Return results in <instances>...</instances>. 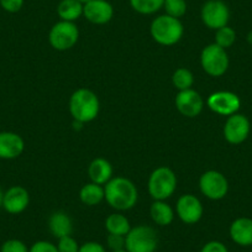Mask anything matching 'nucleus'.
<instances>
[{"label":"nucleus","instance_id":"nucleus-21","mask_svg":"<svg viewBox=\"0 0 252 252\" xmlns=\"http://www.w3.org/2000/svg\"><path fill=\"white\" fill-rule=\"evenodd\" d=\"M79 199L83 204L88 205V207H94L98 205L105 199V192H104V186H99V184L87 183L79 190Z\"/></svg>","mask_w":252,"mask_h":252},{"label":"nucleus","instance_id":"nucleus-29","mask_svg":"<svg viewBox=\"0 0 252 252\" xmlns=\"http://www.w3.org/2000/svg\"><path fill=\"white\" fill-rule=\"evenodd\" d=\"M30 247L26 246V244L21 240L10 239L3 242L0 247V252H29Z\"/></svg>","mask_w":252,"mask_h":252},{"label":"nucleus","instance_id":"nucleus-18","mask_svg":"<svg viewBox=\"0 0 252 252\" xmlns=\"http://www.w3.org/2000/svg\"><path fill=\"white\" fill-rule=\"evenodd\" d=\"M48 230L56 239L68 236L73 232V222L66 212L58 210L51 214L48 219Z\"/></svg>","mask_w":252,"mask_h":252},{"label":"nucleus","instance_id":"nucleus-16","mask_svg":"<svg viewBox=\"0 0 252 252\" xmlns=\"http://www.w3.org/2000/svg\"><path fill=\"white\" fill-rule=\"evenodd\" d=\"M25 150V141L19 134L13 131L0 132V158L15 159Z\"/></svg>","mask_w":252,"mask_h":252},{"label":"nucleus","instance_id":"nucleus-27","mask_svg":"<svg viewBox=\"0 0 252 252\" xmlns=\"http://www.w3.org/2000/svg\"><path fill=\"white\" fill-rule=\"evenodd\" d=\"M163 9L167 15L181 19L187 13V1L186 0H164Z\"/></svg>","mask_w":252,"mask_h":252},{"label":"nucleus","instance_id":"nucleus-35","mask_svg":"<svg viewBox=\"0 0 252 252\" xmlns=\"http://www.w3.org/2000/svg\"><path fill=\"white\" fill-rule=\"evenodd\" d=\"M3 190H1V188H0V208H3Z\"/></svg>","mask_w":252,"mask_h":252},{"label":"nucleus","instance_id":"nucleus-23","mask_svg":"<svg viewBox=\"0 0 252 252\" xmlns=\"http://www.w3.org/2000/svg\"><path fill=\"white\" fill-rule=\"evenodd\" d=\"M105 229L108 234L126 236L131 230L129 219L121 213H113L105 219Z\"/></svg>","mask_w":252,"mask_h":252},{"label":"nucleus","instance_id":"nucleus-37","mask_svg":"<svg viewBox=\"0 0 252 252\" xmlns=\"http://www.w3.org/2000/svg\"><path fill=\"white\" fill-rule=\"evenodd\" d=\"M79 3H82L84 5V4H87V3H89V1H91V0H78Z\"/></svg>","mask_w":252,"mask_h":252},{"label":"nucleus","instance_id":"nucleus-25","mask_svg":"<svg viewBox=\"0 0 252 252\" xmlns=\"http://www.w3.org/2000/svg\"><path fill=\"white\" fill-rule=\"evenodd\" d=\"M172 83H173L174 88L181 91H187V89H190L194 84V76L188 68H181L176 69L172 76Z\"/></svg>","mask_w":252,"mask_h":252},{"label":"nucleus","instance_id":"nucleus-6","mask_svg":"<svg viewBox=\"0 0 252 252\" xmlns=\"http://www.w3.org/2000/svg\"><path fill=\"white\" fill-rule=\"evenodd\" d=\"M200 64L208 76L215 78L224 76L229 68V56L226 50L217 43L205 46L200 53Z\"/></svg>","mask_w":252,"mask_h":252},{"label":"nucleus","instance_id":"nucleus-13","mask_svg":"<svg viewBox=\"0 0 252 252\" xmlns=\"http://www.w3.org/2000/svg\"><path fill=\"white\" fill-rule=\"evenodd\" d=\"M176 108L186 118H197L204 108V100L194 89L181 91L176 95Z\"/></svg>","mask_w":252,"mask_h":252},{"label":"nucleus","instance_id":"nucleus-9","mask_svg":"<svg viewBox=\"0 0 252 252\" xmlns=\"http://www.w3.org/2000/svg\"><path fill=\"white\" fill-rule=\"evenodd\" d=\"M200 19L210 30L224 28L230 20L229 6L222 0H208L202 6Z\"/></svg>","mask_w":252,"mask_h":252},{"label":"nucleus","instance_id":"nucleus-11","mask_svg":"<svg viewBox=\"0 0 252 252\" xmlns=\"http://www.w3.org/2000/svg\"><path fill=\"white\" fill-rule=\"evenodd\" d=\"M176 213L182 222L187 225L197 224L204 214V208L199 198L194 194H183L178 198Z\"/></svg>","mask_w":252,"mask_h":252},{"label":"nucleus","instance_id":"nucleus-34","mask_svg":"<svg viewBox=\"0 0 252 252\" xmlns=\"http://www.w3.org/2000/svg\"><path fill=\"white\" fill-rule=\"evenodd\" d=\"M78 252H106V249L104 245L99 244V242L88 241L81 245Z\"/></svg>","mask_w":252,"mask_h":252},{"label":"nucleus","instance_id":"nucleus-28","mask_svg":"<svg viewBox=\"0 0 252 252\" xmlns=\"http://www.w3.org/2000/svg\"><path fill=\"white\" fill-rule=\"evenodd\" d=\"M56 246H57L60 252H78L79 247H81L78 242H77V240L72 235L58 239V242Z\"/></svg>","mask_w":252,"mask_h":252},{"label":"nucleus","instance_id":"nucleus-5","mask_svg":"<svg viewBox=\"0 0 252 252\" xmlns=\"http://www.w3.org/2000/svg\"><path fill=\"white\" fill-rule=\"evenodd\" d=\"M158 247V235L149 225L131 227L125 236V250L127 252H156Z\"/></svg>","mask_w":252,"mask_h":252},{"label":"nucleus","instance_id":"nucleus-24","mask_svg":"<svg viewBox=\"0 0 252 252\" xmlns=\"http://www.w3.org/2000/svg\"><path fill=\"white\" fill-rule=\"evenodd\" d=\"M132 10L141 15H152L163 8L164 0H129Z\"/></svg>","mask_w":252,"mask_h":252},{"label":"nucleus","instance_id":"nucleus-12","mask_svg":"<svg viewBox=\"0 0 252 252\" xmlns=\"http://www.w3.org/2000/svg\"><path fill=\"white\" fill-rule=\"evenodd\" d=\"M250 121L242 114H234L227 116L224 125V137L229 144H242L249 137Z\"/></svg>","mask_w":252,"mask_h":252},{"label":"nucleus","instance_id":"nucleus-20","mask_svg":"<svg viewBox=\"0 0 252 252\" xmlns=\"http://www.w3.org/2000/svg\"><path fill=\"white\" fill-rule=\"evenodd\" d=\"M152 221L159 226H168L174 220V210L166 200H155L150 208Z\"/></svg>","mask_w":252,"mask_h":252},{"label":"nucleus","instance_id":"nucleus-8","mask_svg":"<svg viewBox=\"0 0 252 252\" xmlns=\"http://www.w3.org/2000/svg\"><path fill=\"white\" fill-rule=\"evenodd\" d=\"M199 189L208 199L221 200L229 192V182L221 172L210 169L200 176Z\"/></svg>","mask_w":252,"mask_h":252},{"label":"nucleus","instance_id":"nucleus-38","mask_svg":"<svg viewBox=\"0 0 252 252\" xmlns=\"http://www.w3.org/2000/svg\"><path fill=\"white\" fill-rule=\"evenodd\" d=\"M111 252H127V251H126V250L124 249V250H119V251H111Z\"/></svg>","mask_w":252,"mask_h":252},{"label":"nucleus","instance_id":"nucleus-4","mask_svg":"<svg viewBox=\"0 0 252 252\" xmlns=\"http://www.w3.org/2000/svg\"><path fill=\"white\" fill-rule=\"evenodd\" d=\"M149 193L154 200H166L177 189V176L169 167L161 166L155 169L149 178Z\"/></svg>","mask_w":252,"mask_h":252},{"label":"nucleus","instance_id":"nucleus-1","mask_svg":"<svg viewBox=\"0 0 252 252\" xmlns=\"http://www.w3.org/2000/svg\"><path fill=\"white\" fill-rule=\"evenodd\" d=\"M106 203L118 212L130 210L139 200V192L134 182L125 177H113L104 186Z\"/></svg>","mask_w":252,"mask_h":252},{"label":"nucleus","instance_id":"nucleus-26","mask_svg":"<svg viewBox=\"0 0 252 252\" xmlns=\"http://www.w3.org/2000/svg\"><path fill=\"white\" fill-rule=\"evenodd\" d=\"M236 41V32L230 26H224L215 30V42L218 46L222 47L224 50L230 48Z\"/></svg>","mask_w":252,"mask_h":252},{"label":"nucleus","instance_id":"nucleus-15","mask_svg":"<svg viewBox=\"0 0 252 252\" xmlns=\"http://www.w3.org/2000/svg\"><path fill=\"white\" fill-rule=\"evenodd\" d=\"M83 16L94 25H105L113 19L114 8L108 0H91L84 4Z\"/></svg>","mask_w":252,"mask_h":252},{"label":"nucleus","instance_id":"nucleus-3","mask_svg":"<svg viewBox=\"0 0 252 252\" xmlns=\"http://www.w3.org/2000/svg\"><path fill=\"white\" fill-rule=\"evenodd\" d=\"M150 33L158 45L173 46L183 37L184 26L179 19L163 14L152 20Z\"/></svg>","mask_w":252,"mask_h":252},{"label":"nucleus","instance_id":"nucleus-19","mask_svg":"<svg viewBox=\"0 0 252 252\" xmlns=\"http://www.w3.org/2000/svg\"><path fill=\"white\" fill-rule=\"evenodd\" d=\"M88 176L93 183L99 184V186H105L113 178V166L108 159L98 157V158L93 159L89 164Z\"/></svg>","mask_w":252,"mask_h":252},{"label":"nucleus","instance_id":"nucleus-14","mask_svg":"<svg viewBox=\"0 0 252 252\" xmlns=\"http://www.w3.org/2000/svg\"><path fill=\"white\" fill-rule=\"evenodd\" d=\"M30 204V194L28 189L21 186H13L3 194V208L6 213L13 215L25 212Z\"/></svg>","mask_w":252,"mask_h":252},{"label":"nucleus","instance_id":"nucleus-36","mask_svg":"<svg viewBox=\"0 0 252 252\" xmlns=\"http://www.w3.org/2000/svg\"><path fill=\"white\" fill-rule=\"evenodd\" d=\"M247 41H249V42L252 45V31H250L249 35H247Z\"/></svg>","mask_w":252,"mask_h":252},{"label":"nucleus","instance_id":"nucleus-31","mask_svg":"<svg viewBox=\"0 0 252 252\" xmlns=\"http://www.w3.org/2000/svg\"><path fill=\"white\" fill-rule=\"evenodd\" d=\"M29 252H60L58 251L57 246L55 244L50 241H46V240H40V241H36L35 244H32V246L30 247Z\"/></svg>","mask_w":252,"mask_h":252},{"label":"nucleus","instance_id":"nucleus-33","mask_svg":"<svg viewBox=\"0 0 252 252\" xmlns=\"http://www.w3.org/2000/svg\"><path fill=\"white\" fill-rule=\"evenodd\" d=\"M200 252H229V250H227V247L222 242L213 240V241L207 242L202 247Z\"/></svg>","mask_w":252,"mask_h":252},{"label":"nucleus","instance_id":"nucleus-30","mask_svg":"<svg viewBox=\"0 0 252 252\" xmlns=\"http://www.w3.org/2000/svg\"><path fill=\"white\" fill-rule=\"evenodd\" d=\"M106 247H108L110 251H119V250H124L125 249V236L108 234V236H106Z\"/></svg>","mask_w":252,"mask_h":252},{"label":"nucleus","instance_id":"nucleus-7","mask_svg":"<svg viewBox=\"0 0 252 252\" xmlns=\"http://www.w3.org/2000/svg\"><path fill=\"white\" fill-rule=\"evenodd\" d=\"M79 40V29L74 23L60 20L51 28L48 41L52 48L57 51H67L77 45Z\"/></svg>","mask_w":252,"mask_h":252},{"label":"nucleus","instance_id":"nucleus-32","mask_svg":"<svg viewBox=\"0 0 252 252\" xmlns=\"http://www.w3.org/2000/svg\"><path fill=\"white\" fill-rule=\"evenodd\" d=\"M24 1L25 0H0V6L5 10L6 13L15 14L23 9Z\"/></svg>","mask_w":252,"mask_h":252},{"label":"nucleus","instance_id":"nucleus-10","mask_svg":"<svg viewBox=\"0 0 252 252\" xmlns=\"http://www.w3.org/2000/svg\"><path fill=\"white\" fill-rule=\"evenodd\" d=\"M207 106L218 115L230 116L239 111L240 106H241V100L232 92L219 91L208 96Z\"/></svg>","mask_w":252,"mask_h":252},{"label":"nucleus","instance_id":"nucleus-17","mask_svg":"<svg viewBox=\"0 0 252 252\" xmlns=\"http://www.w3.org/2000/svg\"><path fill=\"white\" fill-rule=\"evenodd\" d=\"M230 237L236 245L242 247L252 245V219L239 218L230 225Z\"/></svg>","mask_w":252,"mask_h":252},{"label":"nucleus","instance_id":"nucleus-2","mask_svg":"<svg viewBox=\"0 0 252 252\" xmlns=\"http://www.w3.org/2000/svg\"><path fill=\"white\" fill-rule=\"evenodd\" d=\"M100 103L93 91L87 88L77 89L69 98V113L76 121L91 123L98 116Z\"/></svg>","mask_w":252,"mask_h":252},{"label":"nucleus","instance_id":"nucleus-22","mask_svg":"<svg viewBox=\"0 0 252 252\" xmlns=\"http://www.w3.org/2000/svg\"><path fill=\"white\" fill-rule=\"evenodd\" d=\"M83 6L78 0H61L57 5V15L61 20L74 23L83 16Z\"/></svg>","mask_w":252,"mask_h":252}]
</instances>
